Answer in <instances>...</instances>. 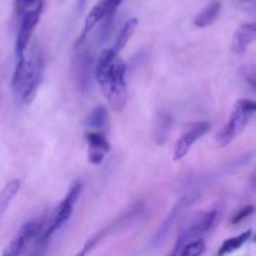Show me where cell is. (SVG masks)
I'll list each match as a JSON object with an SVG mask.
<instances>
[{
  "mask_svg": "<svg viewBox=\"0 0 256 256\" xmlns=\"http://www.w3.org/2000/svg\"><path fill=\"white\" fill-rule=\"evenodd\" d=\"M126 65L118 59L112 48L105 49L100 54L95 65V78L102 86L108 102L114 112H120L126 105Z\"/></svg>",
  "mask_w": 256,
  "mask_h": 256,
  "instance_id": "cell-1",
  "label": "cell"
},
{
  "mask_svg": "<svg viewBox=\"0 0 256 256\" xmlns=\"http://www.w3.org/2000/svg\"><path fill=\"white\" fill-rule=\"evenodd\" d=\"M256 104L252 100L240 99L235 102L230 119L224 126L220 129L216 135V142L222 148L228 146L230 142H234L240 134L245 130L249 124L250 119L254 115Z\"/></svg>",
  "mask_w": 256,
  "mask_h": 256,
  "instance_id": "cell-2",
  "label": "cell"
},
{
  "mask_svg": "<svg viewBox=\"0 0 256 256\" xmlns=\"http://www.w3.org/2000/svg\"><path fill=\"white\" fill-rule=\"evenodd\" d=\"M216 210L210 212H198L192 214L185 219L184 224L182 225L179 236H178L176 244H175L172 255H179L180 249L182 245L194 239H199L202 235L208 234L214 228L215 220H216Z\"/></svg>",
  "mask_w": 256,
  "mask_h": 256,
  "instance_id": "cell-3",
  "label": "cell"
},
{
  "mask_svg": "<svg viewBox=\"0 0 256 256\" xmlns=\"http://www.w3.org/2000/svg\"><path fill=\"white\" fill-rule=\"evenodd\" d=\"M82 182H76L72 184V186L70 188L66 196L64 198V200L60 202L58 209L55 210L54 215H52V222L48 225L44 234L40 235V238L38 239V244H44L46 240H49V238L52 236L56 230H59L60 228H62L68 220H69V218L72 216V209H74L75 202H78L80 194H82Z\"/></svg>",
  "mask_w": 256,
  "mask_h": 256,
  "instance_id": "cell-4",
  "label": "cell"
},
{
  "mask_svg": "<svg viewBox=\"0 0 256 256\" xmlns=\"http://www.w3.org/2000/svg\"><path fill=\"white\" fill-rule=\"evenodd\" d=\"M44 219H34L28 222L22 226L14 239L5 246L2 255L4 256H18L22 254L25 248L32 242V240L39 239L44 228Z\"/></svg>",
  "mask_w": 256,
  "mask_h": 256,
  "instance_id": "cell-5",
  "label": "cell"
},
{
  "mask_svg": "<svg viewBox=\"0 0 256 256\" xmlns=\"http://www.w3.org/2000/svg\"><path fill=\"white\" fill-rule=\"evenodd\" d=\"M30 70L29 78H28L26 86L22 94V102L24 104H30L35 99L39 90L40 84L42 82V74H44V55L40 48L34 46L30 52Z\"/></svg>",
  "mask_w": 256,
  "mask_h": 256,
  "instance_id": "cell-6",
  "label": "cell"
},
{
  "mask_svg": "<svg viewBox=\"0 0 256 256\" xmlns=\"http://www.w3.org/2000/svg\"><path fill=\"white\" fill-rule=\"evenodd\" d=\"M42 5H38L36 8L32 10H28L24 14L20 15L22 18V22H20L19 32H18L16 42H15V54L16 56L24 54L25 50H26L28 44L30 42V38H32V32H34L35 26L39 22L40 16H42Z\"/></svg>",
  "mask_w": 256,
  "mask_h": 256,
  "instance_id": "cell-7",
  "label": "cell"
},
{
  "mask_svg": "<svg viewBox=\"0 0 256 256\" xmlns=\"http://www.w3.org/2000/svg\"><path fill=\"white\" fill-rule=\"evenodd\" d=\"M210 128H212V125L208 122H199L192 124V126L180 136V139L178 140L176 144H175L174 155H172V156H174L172 158L174 162H179L182 158L186 156V154L190 152V149H192V144H194L196 140H199L202 135L209 132Z\"/></svg>",
  "mask_w": 256,
  "mask_h": 256,
  "instance_id": "cell-8",
  "label": "cell"
},
{
  "mask_svg": "<svg viewBox=\"0 0 256 256\" xmlns=\"http://www.w3.org/2000/svg\"><path fill=\"white\" fill-rule=\"evenodd\" d=\"M85 139L88 142V156L89 162L92 165H99L104 160L105 155L110 152V142L105 132L100 130H88L85 132Z\"/></svg>",
  "mask_w": 256,
  "mask_h": 256,
  "instance_id": "cell-9",
  "label": "cell"
},
{
  "mask_svg": "<svg viewBox=\"0 0 256 256\" xmlns=\"http://www.w3.org/2000/svg\"><path fill=\"white\" fill-rule=\"evenodd\" d=\"M256 38V26L254 22L242 24L236 32H234L232 42V50L236 54H245L249 49L250 44Z\"/></svg>",
  "mask_w": 256,
  "mask_h": 256,
  "instance_id": "cell-10",
  "label": "cell"
},
{
  "mask_svg": "<svg viewBox=\"0 0 256 256\" xmlns=\"http://www.w3.org/2000/svg\"><path fill=\"white\" fill-rule=\"evenodd\" d=\"M188 204H189V196H182V199H180L179 202L174 205V208L172 209L170 214L168 215L166 219L164 220V222H162V226H160V229L158 230V232L155 234L154 240H152L154 245H159L160 242H162V240L168 236V234H169V232L172 230V228L174 226L175 220L178 219V216L180 215V212H182V209H184Z\"/></svg>",
  "mask_w": 256,
  "mask_h": 256,
  "instance_id": "cell-11",
  "label": "cell"
},
{
  "mask_svg": "<svg viewBox=\"0 0 256 256\" xmlns=\"http://www.w3.org/2000/svg\"><path fill=\"white\" fill-rule=\"evenodd\" d=\"M220 10H222V2L219 0H212L202 12L195 15L194 25L198 28L210 26L219 18Z\"/></svg>",
  "mask_w": 256,
  "mask_h": 256,
  "instance_id": "cell-12",
  "label": "cell"
},
{
  "mask_svg": "<svg viewBox=\"0 0 256 256\" xmlns=\"http://www.w3.org/2000/svg\"><path fill=\"white\" fill-rule=\"evenodd\" d=\"M105 18V4L102 0H100L99 4L95 5L92 10L89 12V14L86 15L84 22V26H82V32H80V38L78 40V45L82 44V42L85 40L86 35L94 29L95 25L98 24L99 22H102V19Z\"/></svg>",
  "mask_w": 256,
  "mask_h": 256,
  "instance_id": "cell-13",
  "label": "cell"
},
{
  "mask_svg": "<svg viewBox=\"0 0 256 256\" xmlns=\"http://www.w3.org/2000/svg\"><path fill=\"white\" fill-rule=\"evenodd\" d=\"M172 125V118L168 112H159L154 122V139L156 144L162 145L168 140Z\"/></svg>",
  "mask_w": 256,
  "mask_h": 256,
  "instance_id": "cell-14",
  "label": "cell"
},
{
  "mask_svg": "<svg viewBox=\"0 0 256 256\" xmlns=\"http://www.w3.org/2000/svg\"><path fill=\"white\" fill-rule=\"evenodd\" d=\"M85 125L89 130H100L105 132L109 126V118H108V112L102 105L95 108L85 120Z\"/></svg>",
  "mask_w": 256,
  "mask_h": 256,
  "instance_id": "cell-15",
  "label": "cell"
},
{
  "mask_svg": "<svg viewBox=\"0 0 256 256\" xmlns=\"http://www.w3.org/2000/svg\"><path fill=\"white\" fill-rule=\"evenodd\" d=\"M20 186H22L20 180L15 179L8 182L4 186V189L0 192V220H2L4 212H6L8 206H9V204L12 202V200L14 199L15 195L19 192Z\"/></svg>",
  "mask_w": 256,
  "mask_h": 256,
  "instance_id": "cell-16",
  "label": "cell"
},
{
  "mask_svg": "<svg viewBox=\"0 0 256 256\" xmlns=\"http://www.w3.org/2000/svg\"><path fill=\"white\" fill-rule=\"evenodd\" d=\"M138 24H139V22H138V19H135V18H132V19H129L125 22L122 29L120 30L119 36H118L116 42H115V45L112 46V49H114V52H116V54H119V52L126 46L128 42H129L130 38L132 36L135 30H136Z\"/></svg>",
  "mask_w": 256,
  "mask_h": 256,
  "instance_id": "cell-17",
  "label": "cell"
},
{
  "mask_svg": "<svg viewBox=\"0 0 256 256\" xmlns=\"http://www.w3.org/2000/svg\"><path fill=\"white\" fill-rule=\"evenodd\" d=\"M92 59L89 54H80L79 58L76 60V76H78V82H80L82 88L85 85L89 84V79H90V72H92Z\"/></svg>",
  "mask_w": 256,
  "mask_h": 256,
  "instance_id": "cell-18",
  "label": "cell"
},
{
  "mask_svg": "<svg viewBox=\"0 0 256 256\" xmlns=\"http://www.w3.org/2000/svg\"><path fill=\"white\" fill-rule=\"evenodd\" d=\"M252 236V230H248V232H242V235L239 236H234V238H230V239L225 240L222 242V248H220L219 252L218 255H225V254H230V252H235V250L240 249L248 240L250 239Z\"/></svg>",
  "mask_w": 256,
  "mask_h": 256,
  "instance_id": "cell-19",
  "label": "cell"
},
{
  "mask_svg": "<svg viewBox=\"0 0 256 256\" xmlns=\"http://www.w3.org/2000/svg\"><path fill=\"white\" fill-rule=\"evenodd\" d=\"M205 250V242L202 238L199 239H194L188 242L186 244L182 245L180 249L179 255L182 256H199L204 252Z\"/></svg>",
  "mask_w": 256,
  "mask_h": 256,
  "instance_id": "cell-20",
  "label": "cell"
},
{
  "mask_svg": "<svg viewBox=\"0 0 256 256\" xmlns=\"http://www.w3.org/2000/svg\"><path fill=\"white\" fill-rule=\"evenodd\" d=\"M42 4H44L42 0H15V12L18 15H22Z\"/></svg>",
  "mask_w": 256,
  "mask_h": 256,
  "instance_id": "cell-21",
  "label": "cell"
},
{
  "mask_svg": "<svg viewBox=\"0 0 256 256\" xmlns=\"http://www.w3.org/2000/svg\"><path fill=\"white\" fill-rule=\"evenodd\" d=\"M105 4V18L104 19L106 20V22H105V25L109 24L110 22H112V16H114V14L116 12L118 8H119V5L122 4V0H102Z\"/></svg>",
  "mask_w": 256,
  "mask_h": 256,
  "instance_id": "cell-22",
  "label": "cell"
},
{
  "mask_svg": "<svg viewBox=\"0 0 256 256\" xmlns=\"http://www.w3.org/2000/svg\"><path fill=\"white\" fill-rule=\"evenodd\" d=\"M252 214H254V206H252V205H248V206L242 208V209L232 218V224H239V222H242V220L249 218Z\"/></svg>",
  "mask_w": 256,
  "mask_h": 256,
  "instance_id": "cell-23",
  "label": "cell"
},
{
  "mask_svg": "<svg viewBox=\"0 0 256 256\" xmlns=\"http://www.w3.org/2000/svg\"><path fill=\"white\" fill-rule=\"evenodd\" d=\"M86 2H88V0H79V2H78V6H79L80 12H82V10L84 9V6H85V4H86Z\"/></svg>",
  "mask_w": 256,
  "mask_h": 256,
  "instance_id": "cell-24",
  "label": "cell"
},
{
  "mask_svg": "<svg viewBox=\"0 0 256 256\" xmlns=\"http://www.w3.org/2000/svg\"><path fill=\"white\" fill-rule=\"evenodd\" d=\"M239 2H242V4H249V2H252L254 0H239Z\"/></svg>",
  "mask_w": 256,
  "mask_h": 256,
  "instance_id": "cell-25",
  "label": "cell"
}]
</instances>
